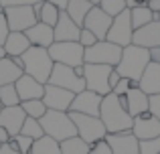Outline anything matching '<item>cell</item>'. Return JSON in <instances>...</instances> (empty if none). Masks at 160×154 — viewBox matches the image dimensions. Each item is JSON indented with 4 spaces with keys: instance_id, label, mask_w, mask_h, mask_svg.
Masks as SVG:
<instances>
[{
    "instance_id": "6da1fadb",
    "label": "cell",
    "mask_w": 160,
    "mask_h": 154,
    "mask_svg": "<svg viewBox=\"0 0 160 154\" xmlns=\"http://www.w3.org/2000/svg\"><path fill=\"white\" fill-rule=\"evenodd\" d=\"M99 120H102L103 128L108 134H118V132H130L132 130L134 118L122 107L120 99L116 93H108L102 99V107H99Z\"/></svg>"
},
{
    "instance_id": "7a4b0ae2",
    "label": "cell",
    "mask_w": 160,
    "mask_h": 154,
    "mask_svg": "<svg viewBox=\"0 0 160 154\" xmlns=\"http://www.w3.org/2000/svg\"><path fill=\"white\" fill-rule=\"evenodd\" d=\"M150 63V51L144 47H136V45H128L122 49V57L120 63L116 65V71L120 73V77L132 79V81H140L144 69Z\"/></svg>"
},
{
    "instance_id": "3957f363",
    "label": "cell",
    "mask_w": 160,
    "mask_h": 154,
    "mask_svg": "<svg viewBox=\"0 0 160 154\" xmlns=\"http://www.w3.org/2000/svg\"><path fill=\"white\" fill-rule=\"evenodd\" d=\"M20 61H22V69L27 75L35 77L37 81L47 85L49 77H51V71H53V65H55L47 49L45 47H28V51L20 55Z\"/></svg>"
},
{
    "instance_id": "277c9868",
    "label": "cell",
    "mask_w": 160,
    "mask_h": 154,
    "mask_svg": "<svg viewBox=\"0 0 160 154\" xmlns=\"http://www.w3.org/2000/svg\"><path fill=\"white\" fill-rule=\"evenodd\" d=\"M39 122H41V126H43L45 134L51 136L57 142H63V140H67V138L77 136V130H75V124H73V120H71L69 112L47 110Z\"/></svg>"
},
{
    "instance_id": "5b68a950",
    "label": "cell",
    "mask_w": 160,
    "mask_h": 154,
    "mask_svg": "<svg viewBox=\"0 0 160 154\" xmlns=\"http://www.w3.org/2000/svg\"><path fill=\"white\" fill-rule=\"evenodd\" d=\"M71 120L75 124V130H77V136L81 140H85L87 144L93 146L99 140H106L108 132L103 128L102 120L98 116H85V114H77V112H69Z\"/></svg>"
},
{
    "instance_id": "8992f818",
    "label": "cell",
    "mask_w": 160,
    "mask_h": 154,
    "mask_svg": "<svg viewBox=\"0 0 160 154\" xmlns=\"http://www.w3.org/2000/svg\"><path fill=\"white\" fill-rule=\"evenodd\" d=\"M47 51L51 55L53 63H61V65H67V67H77V65L85 63L83 61L85 49L77 41H55Z\"/></svg>"
},
{
    "instance_id": "52a82bcc",
    "label": "cell",
    "mask_w": 160,
    "mask_h": 154,
    "mask_svg": "<svg viewBox=\"0 0 160 154\" xmlns=\"http://www.w3.org/2000/svg\"><path fill=\"white\" fill-rule=\"evenodd\" d=\"M122 57V47L109 43V41H98L95 45L85 49V55L83 61L85 63H98V65H109V67H116L120 63Z\"/></svg>"
},
{
    "instance_id": "ba28073f",
    "label": "cell",
    "mask_w": 160,
    "mask_h": 154,
    "mask_svg": "<svg viewBox=\"0 0 160 154\" xmlns=\"http://www.w3.org/2000/svg\"><path fill=\"white\" fill-rule=\"evenodd\" d=\"M112 71H113V67H109V65L85 63V73H83L85 89L95 91L99 95L112 93V89H109V73Z\"/></svg>"
},
{
    "instance_id": "9c48e42d",
    "label": "cell",
    "mask_w": 160,
    "mask_h": 154,
    "mask_svg": "<svg viewBox=\"0 0 160 154\" xmlns=\"http://www.w3.org/2000/svg\"><path fill=\"white\" fill-rule=\"evenodd\" d=\"M132 35H134V27L132 20H130V10L126 8L124 12H120L118 16L112 18V27L106 35V41L124 49L128 45H132Z\"/></svg>"
},
{
    "instance_id": "30bf717a",
    "label": "cell",
    "mask_w": 160,
    "mask_h": 154,
    "mask_svg": "<svg viewBox=\"0 0 160 154\" xmlns=\"http://www.w3.org/2000/svg\"><path fill=\"white\" fill-rule=\"evenodd\" d=\"M47 83L57 85V87L67 89V91H73V93H79V91L85 89V81H83L81 77L75 75L73 67H67V65H61V63H55L53 65L51 77H49Z\"/></svg>"
},
{
    "instance_id": "8fae6325",
    "label": "cell",
    "mask_w": 160,
    "mask_h": 154,
    "mask_svg": "<svg viewBox=\"0 0 160 154\" xmlns=\"http://www.w3.org/2000/svg\"><path fill=\"white\" fill-rule=\"evenodd\" d=\"M4 16H6L8 28L18 32H24L27 28H31L32 24L39 22L32 6H8L4 8Z\"/></svg>"
},
{
    "instance_id": "7c38bea8",
    "label": "cell",
    "mask_w": 160,
    "mask_h": 154,
    "mask_svg": "<svg viewBox=\"0 0 160 154\" xmlns=\"http://www.w3.org/2000/svg\"><path fill=\"white\" fill-rule=\"evenodd\" d=\"M75 93L73 91L61 89L57 85H51L47 83L45 85V93H43V102L47 106V110H55V112H69L71 103H73Z\"/></svg>"
},
{
    "instance_id": "4fadbf2b",
    "label": "cell",
    "mask_w": 160,
    "mask_h": 154,
    "mask_svg": "<svg viewBox=\"0 0 160 154\" xmlns=\"http://www.w3.org/2000/svg\"><path fill=\"white\" fill-rule=\"evenodd\" d=\"M132 132L138 138V142L150 138H158L160 136V122L152 116V112H142L140 116H136L132 122Z\"/></svg>"
},
{
    "instance_id": "5bb4252c",
    "label": "cell",
    "mask_w": 160,
    "mask_h": 154,
    "mask_svg": "<svg viewBox=\"0 0 160 154\" xmlns=\"http://www.w3.org/2000/svg\"><path fill=\"white\" fill-rule=\"evenodd\" d=\"M109 27H112V16L106 14V12L95 4V6H91V10L87 12L81 28L91 31L95 37H98V41H106V35H108Z\"/></svg>"
},
{
    "instance_id": "9a60e30c",
    "label": "cell",
    "mask_w": 160,
    "mask_h": 154,
    "mask_svg": "<svg viewBox=\"0 0 160 154\" xmlns=\"http://www.w3.org/2000/svg\"><path fill=\"white\" fill-rule=\"evenodd\" d=\"M102 99H103V95L95 93V91H89V89H83L79 93H75L69 112H77V114H85V116H98L99 118Z\"/></svg>"
},
{
    "instance_id": "2e32d148",
    "label": "cell",
    "mask_w": 160,
    "mask_h": 154,
    "mask_svg": "<svg viewBox=\"0 0 160 154\" xmlns=\"http://www.w3.org/2000/svg\"><path fill=\"white\" fill-rule=\"evenodd\" d=\"M132 45L144 49L160 47V20H152V22L136 28L132 35Z\"/></svg>"
},
{
    "instance_id": "e0dca14e",
    "label": "cell",
    "mask_w": 160,
    "mask_h": 154,
    "mask_svg": "<svg viewBox=\"0 0 160 154\" xmlns=\"http://www.w3.org/2000/svg\"><path fill=\"white\" fill-rule=\"evenodd\" d=\"M106 142L112 154H138V138L132 132H118V134H108Z\"/></svg>"
},
{
    "instance_id": "ac0fdd59",
    "label": "cell",
    "mask_w": 160,
    "mask_h": 154,
    "mask_svg": "<svg viewBox=\"0 0 160 154\" xmlns=\"http://www.w3.org/2000/svg\"><path fill=\"white\" fill-rule=\"evenodd\" d=\"M14 87H16V93L20 97V103L22 102H28V99H43V93H45V85L41 81H37L35 77L22 73L18 79L14 81Z\"/></svg>"
},
{
    "instance_id": "d6986e66",
    "label": "cell",
    "mask_w": 160,
    "mask_h": 154,
    "mask_svg": "<svg viewBox=\"0 0 160 154\" xmlns=\"http://www.w3.org/2000/svg\"><path fill=\"white\" fill-rule=\"evenodd\" d=\"M27 114L22 112L20 106H10V107H0V126L6 128L10 136L20 134V128H22Z\"/></svg>"
},
{
    "instance_id": "ffe728a7",
    "label": "cell",
    "mask_w": 160,
    "mask_h": 154,
    "mask_svg": "<svg viewBox=\"0 0 160 154\" xmlns=\"http://www.w3.org/2000/svg\"><path fill=\"white\" fill-rule=\"evenodd\" d=\"M24 35H27L28 43H31L32 47H45V49H49V47L55 43L53 27H49V24H43V22L32 24L31 28H27V31H24Z\"/></svg>"
},
{
    "instance_id": "44dd1931",
    "label": "cell",
    "mask_w": 160,
    "mask_h": 154,
    "mask_svg": "<svg viewBox=\"0 0 160 154\" xmlns=\"http://www.w3.org/2000/svg\"><path fill=\"white\" fill-rule=\"evenodd\" d=\"M138 87H140L146 95H158L160 93V63L150 61L148 67L142 73L140 81H138Z\"/></svg>"
},
{
    "instance_id": "7402d4cb",
    "label": "cell",
    "mask_w": 160,
    "mask_h": 154,
    "mask_svg": "<svg viewBox=\"0 0 160 154\" xmlns=\"http://www.w3.org/2000/svg\"><path fill=\"white\" fill-rule=\"evenodd\" d=\"M79 31H81V27H77V24L69 18V14H67L65 10H61L57 24L53 27L55 41H77L79 39Z\"/></svg>"
},
{
    "instance_id": "603a6c76",
    "label": "cell",
    "mask_w": 160,
    "mask_h": 154,
    "mask_svg": "<svg viewBox=\"0 0 160 154\" xmlns=\"http://www.w3.org/2000/svg\"><path fill=\"white\" fill-rule=\"evenodd\" d=\"M28 47H32L31 43H28L27 35L24 32H18V31H10L6 37V41H4L2 49H4V55L6 57H20L22 53L28 51Z\"/></svg>"
},
{
    "instance_id": "cb8c5ba5",
    "label": "cell",
    "mask_w": 160,
    "mask_h": 154,
    "mask_svg": "<svg viewBox=\"0 0 160 154\" xmlns=\"http://www.w3.org/2000/svg\"><path fill=\"white\" fill-rule=\"evenodd\" d=\"M124 97H126V110H128V114L132 118L140 116L142 112H148V97L150 95H146L140 87H132Z\"/></svg>"
},
{
    "instance_id": "d4e9b609",
    "label": "cell",
    "mask_w": 160,
    "mask_h": 154,
    "mask_svg": "<svg viewBox=\"0 0 160 154\" xmlns=\"http://www.w3.org/2000/svg\"><path fill=\"white\" fill-rule=\"evenodd\" d=\"M22 73H24L22 67H20V65H16V61L12 59V57H6V55H4L2 59H0V87L14 83L16 79L22 75Z\"/></svg>"
},
{
    "instance_id": "484cf974",
    "label": "cell",
    "mask_w": 160,
    "mask_h": 154,
    "mask_svg": "<svg viewBox=\"0 0 160 154\" xmlns=\"http://www.w3.org/2000/svg\"><path fill=\"white\" fill-rule=\"evenodd\" d=\"M91 6H93V4H91L89 0H69L65 12L69 14V18L73 20L77 27H83V20H85L87 12L91 10Z\"/></svg>"
},
{
    "instance_id": "4316f807",
    "label": "cell",
    "mask_w": 160,
    "mask_h": 154,
    "mask_svg": "<svg viewBox=\"0 0 160 154\" xmlns=\"http://www.w3.org/2000/svg\"><path fill=\"white\" fill-rule=\"evenodd\" d=\"M28 154H61V146H59L57 140H53L51 136L45 134L43 138H39V140L32 142Z\"/></svg>"
},
{
    "instance_id": "83f0119b",
    "label": "cell",
    "mask_w": 160,
    "mask_h": 154,
    "mask_svg": "<svg viewBox=\"0 0 160 154\" xmlns=\"http://www.w3.org/2000/svg\"><path fill=\"white\" fill-rule=\"evenodd\" d=\"M59 146H61V154H87L91 144H87L79 136H73V138H67L63 142H59Z\"/></svg>"
},
{
    "instance_id": "f1b7e54d",
    "label": "cell",
    "mask_w": 160,
    "mask_h": 154,
    "mask_svg": "<svg viewBox=\"0 0 160 154\" xmlns=\"http://www.w3.org/2000/svg\"><path fill=\"white\" fill-rule=\"evenodd\" d=\"M130 20H132V27H134V31H136V28L144 27V24L152 22V20H156V18H154V12L150 10V6L144 4V6H138V8H132V10H130Z\"/></svg>"
},
{
    "instance_id": "f546056e",
    "label": "cell",
    "mask_w": 160,
    "mask_h": 154,
    "mask_svg": "<svg viewBox=\"0 0 160 154\" xmlns=\"http://www.w3.org/2000/svg\"><path fill=\"white\" fill-rule=\"evenodd\" d=\"M20 107L28 118H35V120H41L45 116V112H47V106H45L43 99H28V102L20 103Z\"/></svg>"
},
{
    "instance_id": "4dcf8cb0",
    "label": "cell",
    "mask_w": 160,
    "mask_h": 154,
    "mask_svg": "<svg viewBox=\"0 0 160 154\" xmlns=\"http://www.w3.org/2000/svg\"><path fill=\"white\" fill-rule=\"evenodd\" d=\"M59 14H61V10H59L55 4L45 2L43 0V8H41V12H39V22L49 24V27H55L57 20H59Z\"/></svg>"
},
{
    "instance_id": "1f68e13d",
    "label": "cell",
    "mask_w": 160,
    "mask_h": 154,
    "mask_svg": "<svg viewBox=\"0 0 160 154\" xmlns=\"http://www.w3.org/2000/svg\"><path fill=\"white\" fill-rule=\"evenodd\" d=\"M10 106H20V97L16 93L14 83L0 87V107H10Z\"/></svg>"
},
{
    "instance_id": "d6a6232c",
    "label": "cell",
    "mask_w": 160,
    "mask_h": 154,
    "mask_svg": "<svg viewBox=\"0 0 160 154\" xmlns=\"http://www.w3.org/2000/svg\"><path fill=\"white\" fill-rule=\"evenodd\" d=\"M20 134L28 136L31 140H39V138H43V136H45V132H43V126H41L39 120L28 118V116H27V120H24L22 128H20Z\"/></svg>"
},
{
    "instance_id": "836d02e7",
    "label": "cell",
    "mask_w": 160,
    "mask_h": 154,
    "mask_svg": "<svg viewBox=\"0 0 160 154\" xmlns=\"http://www.w3.org/2000/svg\"><path fill=\"white\" fill-rule=\"evenodd\" d=\"M32 142H35V140H31L28 136L16 134V136H10V140H8L6 144L12 148V150H16V152H20V154H28V152H31Z\"/></svg>"
},
{
    "instance_id": "e575fe53",
    "label": "cell",
    "mask_w": 160,
    "mask_h": 154,
    "mask_svg": "<svg viewBox=\"0 0 160 154\" xmlns=\"http://www.w3.org/2000/svg\"><path fill=\"white\" fill-rule=\"evenodd\" d=\"M98 6L102 8L106 14L112 16V18H113V16H118L120 12L126 10V2H124V0H99Z\"/></svg>"
},
{
    "instance_id": "d590c367",
    "label": "cell",
    "mask_w": 160,
    "mask_h": 154,
    "mask_svg": "<svg viewBox=\"0 0 160 154\" xmlns=\"http://www.w3.org/2000/svg\"><path fill=\"white\" fill-rule=\"evenodd\" d=\"M138 154H160V136L150 140H142L138 144Z\"/></svg>"
},
{
    "instance_id": "8d00e7d4",
    "label": "cell",
    "mask_w": 160,
    "mask_h": 154,
    "mask_svg": "<svg viewBox=\"0 0 160 154\" xmlns=\"http://www.w3.org/2000/svg\"><path fill=\"white\" fill-rule=\"evenodd\" d=\"M132 87H138V83L136 81H132V79H126V77H122L120 81H118V85L112 89V93H116V95H126Z\"/></svg>"
},
{
    "instance_id": "74e56055",
    "label": "cell",
    "mask_w": 160,
    "mask_h": 154,
    "mask_svg": "<svg viewBox=\"0 0 160 154\" xmlns=\"http://www.w3.org/2000/svg\"><path fill=\"white\" fill-rule=\"evenodd\" d=\"M77 43L81 45L83 49H87V47H91V45L98 43V37H95L91 31H87V28H81V31H79V39H77Z\"/></svg>"
},
{
    "instance_id": "f35d334b",
    "label": "cell",
    "mask_w": 160,
    "mask_h": 154,
    "mask_svg": "<svg viewBox=\"0 0 160 154\" xmlns=\"http://www.w3.org/2000/svg\"><path fill=\"white\" fill-rule=\"evenodd\" d=\"M148 112H152V116L160 122V93L148 97Z\"/></svg>"
},
{
    "instance_id": "ab89813d",
    "label": "cell",
    "mask_w": 160,
    "mask_h": 154,
    "mask_svg": "<svg viewBox=\"0 0 160 154\" xmlns=\"http://www.w3.org/2000/svg\"><path fill=\"white\" fill-rule=\"evenodd\" d=\"M87 154H112V150H109V146H108L106 140H99V142H95L93 146L89 148V152H87Z\"/></svg>"
},
{
    "instance_id": "60d3db41",
    "label": "cell",
    "mask_w": 160,
    "mask_h": 154,
    "mask_svg": "<svg viewBox=\"0 0 160 154\" xmlns=\"http://www.w3.org/2000/svg\"><path fill=\"white\" fill-rule=\"evenodd\" d=\"M8 32H10V28H8L6 16H4V12H0V47H2V45H4V41H6Z\"/></svg>"
},
{
    "instance_id": "b9f144b4",
    "label": "cell",
    "mask_w": 160,
    "mask_h": 154,
    "mask_svg": "<svg viewBox=\"0 0 160 154\" xmlns=\"http://www.w3.org/2000/svg\"><path fill=\"white\" fill-rule=\"evenodd\" d=\"M0 2L4 8H8V6H32L39 0H0Z\"/></svg>"
},
{
    "instance_id": "7bdbcfd3",
    "label": "cell",
    "mask_w": 160,
    "mask_h": 154,
    "mask_svg": "<svg viewBox=\"0 0 160 154\" xmlns=\"http://www.w3.org/2000/svg\"><path fill=\"white\" fill-rule=\"evenodd\" d=\"M126 2V8L128 10H132V8H138V6H144V4H148L146 0H124Z\"/></svg>"
},
{
    "instance_id": "ee69618b",
    "label": "cell",
    "mask_w": 160,
    "mask_h": 154,
    "mask_svg": "<svg viewBox=\"0 0 160 154\" xmlns=\"http://www.w3.org/2000/svg\"><path fill=\"white\" fill-rule=\"evenodd\" d=\"M120 79H122V77H120V73L113 69V71L109 73V89H113V87L118 85V81H120Z\"/></svg>"
},
{
    "instance_id": "f6af8a7d",
    "label": "cell",
    "mask_w": 160,
    "mask_h": 154,
    "mask_svg": "<svg viewBox=\"0 0 160 154\" xmlns=\"http://www.w3.org/2000/svg\"><path fill=\"white\" fill-rule=\"evenodd\" d=\"M148 51H150V61H154V63H160V47L148 49Z\"/></svg>"
},
{
    "instance_id": "bcb514c9",
    "label": "cell",
    "mask_w": 160,
    "mask_h": 154,
    "mask_svg": "<svg viewBox=\"0 0 160 154\" xmlns=\"http://www.w3.org/2000/svg\"><path fill=\"white\" fill-rule=\"evenodd\" d=\"M45 2H51V4H55V6L59 8V10H65L67 4H69V0H45Z\"/></svg>"
},
{
    "instance_id": "7dc6e473",
    "label": "cell",
    "mask_w": 160,
    "mask_h": 154,
    "mask_svg": "<svg viewBox=\"0 0 160 154\" xmlns=\"http://www.w3.org/2000/svg\"><path fill=\"white\" fill-rule=\"evenodd\" d=\"M8 140H10V134H8V130L0 126V144H6Z\"/></svg>"
},
{
    "instance_id": "c3c4849f",
    "label": "cell",
    "mask_w": 160,
    "mask_h": 154,
    "mask_svg": "<svg viewBox=\"0 0 160 154\" xmlns=\"http://www.w3.org/2000/svg\"><path fill=\"white\" fill-rule=\"evenodd\" d=\"M0 154H20V152H16V150H12L8 144H2L0 146Z\"/></svg>"
},
{
    "instance_id": "681fc988",
    "label": "cell",
    "mask_w": 160,
    "mask_h": 154,
    "mask_svg": "<svg viewBox=\"0 0 160 154\" xmlns=\"http://www.w3.org/2000/svg\"><path fill=\"white\" fill-rule=\"evenodd\" d=\"M148 6H150V10H152V12H160V0H150Z\"/></svg>"
},
{
    "instance_id": "f907efd6",
    "label": "cell",
    "mask_w": 160,
    "mask_h": 154,
    "mask_svg": "<svg viewBox=\"0 0 160 154\" xmlns=\"http://www.w3.org/2000/svg\"><path fill=\"white\" fill-rule=\"evenodd\" d=\"M73 71H75V75H77V77L83 79V73H85V63H83V65H77V67H73Z\"/></svg>"
},
{
    "instance_id": "816d5d0a",
    "label": "cell",
    "mask_w": 160,
    "mask_h": 154,
    "mask_svg": "<svg viewBox=\"0 0 160 154\" xmlns=\"http://www.w3.org/2000/svg\"><path fill=\"white\" fill-rule=\"evenodd\" d=\"M154 18H156V20H160V12H154Z\"/></svg>"
},
{
    "instance_id": "f5cc1de1",
    "label": "cell",
    "mask_w": 160,
    "mask_h": 154,
    "mask_svg": "<svg viewBox=\"0 0 160 154\" xmlns=\"http://www.w3.org/2000/svg\"><path fill=\"white\" fill-rule=\"evenodd\" d=\"M2 57H4V49L0 47V59H2Z\"/></svg>"
},
{
    "instance_id": "db71d44e",
    "label": "cell",
    "mask_w": 160,
    "mask_h": 154,
    "mask_svg": "<svg viewBox=\"0 0 160 154\" xmlns=\"http://www.w3.org/2000/svg\"><path fill=\"white\" fill-rule=\"evenodd\" d=\"M89 2H91V4H93V6H95V4H98V2H99V0H89Z\"/></svg>"
},
{
    "instance_id": "11a10c76",
    "label": "cell",
    "mask_w": 160,
    "mask_h": 154,
    "mask_svg": "<svg viewBox=\"0 0 160 154\" xmlns=\"http://www.w3.org/2000/svg\"><path fill=\"white\" fill-rule=\"evenodd\" d=\"M0 12H4V6H2V2H0Z\"/></svg>"
},
{
    "instance_id": "9f6ffc18",
    "label": "cell",
    "mask_w": 160,
    "mask_h": 154,
    "mask_svg": "<svg viewBox=\"0 0 160 154\" xmlns=\"http://www.w3.org/2000/svg\"><path fill=\"white\" fill-rule=\"evenodd\" d=\"M146 2H150V0H146Z\"/></svg>"
},
{
    "instance_id": "6f0895ef",
    "label": "cell",
    "mask_w": 160,
    "mask_h": 154,
    "mask_svg": "<svg viewBox=\"0 0 160 154\" xmlns=\"http://www.w3.org/2000/svg\"><path fill=\"white\" fill-rule=\"evenodd\" d=\"M0 146H2V144H0Z\"/></svg>"
}]
</instances>
